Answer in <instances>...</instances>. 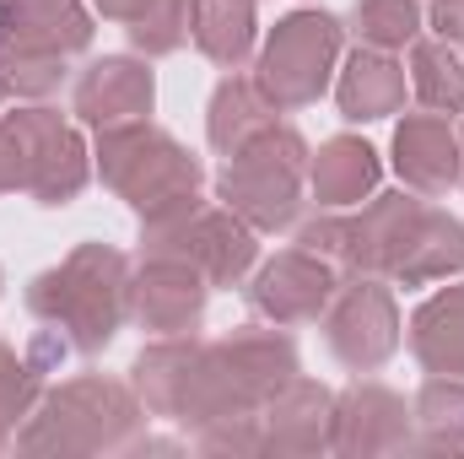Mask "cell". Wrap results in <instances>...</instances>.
I'll return each mask as SVG.
<instances>
[{
	"label": "cell",
	"instance_id": "cell-17",
	"mask_svg": "<svg viewBox=\"0 0 464 459\" xmlns=\"http://www.w3.org/2000/svg\"><path fill=\"white\" fill-rule=\"evenodd\" d=\"M378 179H383V162H378V151H372L362 135H335V141H324V146L308 157L314 200L330 206V211H346V206L372 200Z\"/></svg>",
	"mask_w": 464,
	"mask_h": 459
},
{
	"label": "cell",
	"instance_id": "cell-10",
	"mask_svg": "<svg viewBox=\"0 0 464 459\" xmlns=\"http://www.w3.org/2000/svg\"><path fill=\"white\" fill-rule=\"evenodd\" d=\"M324 341L351 373H372L400 351V308L383 276H346L324 308Z\"/></svg>",
	"mask_w": 464,
	"mask_h": 459
},
{
	"label": "cell",
	"instance_id": "cell-13",
	"mask_svg": "<svg viewBox=\"0 0 464 459\" xmlns=\"http://www.w3.org/2000/svg\"><path fill=\"white\" fill-rule=\"evenodd\" d=\"M416 411L383 389V384H351L346 395H335V449L330 454L372 459V454H405L416 438Z\"/></svg>",
	"mask_w": 464,
	"mask_h": 459
},
{
	"label": "cell",
	"instance_id": "cell-20",
	"mask_svg": "<svg viewBox=\"0 0 464 459\" xmlns=\"http://www.w3.org/2000/svg\"><path fill=\"white\" fill-rule=\"evenodd\" d=\"M276 103L265 98V87L254 82V76H222L217 82V93H211V109H206V135H211V146L232 157L243 141H254L259 130H270L276 124Z\"/></svg>",
	"mask_w": 464,
	"mask_h": 459
},
{
	"label": "cell",
	"instance_id": "cell-5",
	"mask_svg": "<svg viewBox=\"0 0 464 459\" xmlns=\"http://www.w3.org/2000/svg\"><path fill=\"white\" fill-rule=\"evenodd\" d=\"M308 157H314L308 141L276 119L270 130H259L227 157V168L217 173V200L254 232H286L303 206Z\"/></svg>",
	"mask_w": 464,
	"mask_h": 459
},
{
	"label": "cell",
	"instance_id": "cell-24",
	"mask_svg": "<svg viewBox=\"0 0 464 459\" xmlns=\"http://www.w3.org/2000/svg\"><path fill=\"white\" fill-rule=\"evenodd\" d=\"M411 87L421 109L432 114H464V60L443 38H416L411 44Z\"/></svg>",
	"mask_w": 464,
	"mask_h": 459
},
{
	"label": "cell",
	"instance_id": "cell-14",
	"mask_svg": "<svg viewBox=\"0 0 464 459\" xmlns=\"http://www.w3.org/2000/svg\"><path fill=\"white\" fill-rule=\"evenodd\" d=\"M330 449H335V395L297 373L259 411V454H330Z\"/></svg>",
	"mask_w": 464,
	"mask_h": 459
},
{
	"label": "cell",
	"instance_id": "cell-6",
	"mask_svg": "<svg viewBox=\"0 0 464 459\" xmlns=\"http://www.w3.org/2000/svg\"><path fill=\"white\" fill-rule=\"evenodd\" d=\"M92 44V11L82 0H11L0 5V82L22 98H49L65 82V60Z\"/></svg>",
	"mask_w": 464,
	"mask_h": 459
},
{
	"label": "cell",
	"instance_id": "cell-23",
	"mask_svg": "<svg viewBox=\"0 0 464 459\" xmlns=\"http://www.w3.org/2000/svg\"><path fill=\"white\" fill-rule=\"evenodd\" d=\"M416 427L421 438L411 449L427 454H464V378H443L432 373L416 395Z\"/></svg>",
	"mask_w": 464,
	"mask_h": 459
},
{
	"label": "cell",
	"instance_id": "cell-30",
	"mask_svg": "<svg viewBox=\"0 0 464 459\" xmlns=\"http://www.w3.org/2000/svg\"><path fill=\"white\" fill-rule=\"evenodd\" d=\"M92 5H98L109 22H135V16L146 11V0H92Z\"/></svg>",
	"mask_w": 464,
	"mask_h": 459
},
{
	"label": "cell",
	"instance_id": "cell-7",
	"mask_svg": "<svg viewBox=\"0 0 464 459\" xmlns=\"http://www.w3.org/2000/svg\"><path fill=\"white\" fill-rule=\"evenodd\" d=\"M341 38L346 27L330 11H292L270 27L265 49H259V71L254 82L265 87V98L286 114V109H308L324 98L335 60H341Z\"/></svg>",
	"mask_w": 464,
	"mask_h": 459
},
{
	"label": "cell",
	"instance_id": "cell-8",
	"mask_svg": "<svg viewBox=\"0 0 464 459\" xmlns=\"http://www.w3.org/2000/svg\"><path fill=\"white\" fill-rule=\"evenodd\" d=\"M140 254H157V259H184L189 270H200L211 287H237L254 259H259V243L254 228L243 217H232L227 206H189L168 222H140Z\"/></svg>",
	"mask_w": 464,
	"mask_h": 459
},
{
	"label": "cell",
	"instance_id": "cell-25",
	"mask_svg": "<svg viewBox=\"0 0 464 459\" xmlns=\"http://www.w3.org/2000/svg\"><path fill=\"white\" fill-rule=\"evenodd\" d=\"M351 33L367 49H405L421 38V5L416 0H356L351 5Z\"/></svg>",
	"mask_w": 464,
	"mask_h": 459
},
{
	"label": "cell",
	"instance_id": "cell-26",
	"mask_svg": "<svg viewBox=\"0 0 464 459\" xmlns=\"http://www.w3.org/2000/svg\"><path fill=\"white\" fill-rule=\"evenodd\" d=\"M195 38V0H146V11L130 22V44L140 54H173Z\"/></svg>",
	"mask_w": 464,
	"mask_h": 459
},
{
	"label": "cell",
	"instance_id": "cell-15",
	"mask_svg": "<svg viewBox=\"0 0 464 459\" xmlns=\"http://www.w3.org/2000/svg\"><path fill=\"white\" fill-rule=\"evenodd\" d=\"M394 173L416 195H449L464 179V141L443 114H405L394 124Z\"/></svg>",
	"mask_w": 464,
	"mask_h": 459
},
{
	"label": "cell",
	"instance_id": "cell-28",
	"mask_svg": "<svg viewBox=\"0 0 464 459\" xmlns=\"http://www.w3.org/2000/svg\"><path fill=\"white\" fill-rule=\"evenodd\" d=\"M427 27H432L443 44H464V0H432Z\"/></svg>",
	"mask_w": 464,
	"mask_h": 459
},
{
	"label": "cell",
	"instance_id": "cell-9",
	"mask_svg": "<svg viewBox=\"0 0 464 459\" xmlns=\"http://www.w3.org/2000/svg\"><path fill=\"white\" fill-rule=\"evenodd\" d=\"M16 135V157H22V195H33L38 206H71L87 190L92 173V151L82 141L76 124L54 114V109H16L5 114Z\"/></svg>",
	"mask_w": 464,
	"mask_h": 459
},
{
	"label": "cell",
	"instance_id": "cell-1",
	"mask_svg": "<svg viewBox=\"0 0 464 459\" xmlns=\"http://www.w3.org/2000/svg\"><path fill=\"white\" fill-rule=\"evenodd\" d=\"M297 346L276 330H237L227 341H195V336H162L146 346L130 367L135 395L146 416H168L189 433L259 416L276 389L297 378Z\"/></svg>",
	"mask_w": 464,
	"mask_h": 459
},
{
	"label": "cell",
	"instance_id": "cell-22",
	"mask_svg": "<svg viewBox=\"0 0 464 459\" xmlns=\"http://www.w3.org/2000/svg\"><path fill=\"white\" fill-rule=\"evenodd\" d=\"M259 0H195V44L211 65L222 71H243L259 38Z\"/></svg>",
	"mask_w": 464,
	"mask_h": 459
},
{
	"label": "cell",
	"instance_id": "cell-27",
	"mask_svg": "<svg viewBox=\"0 0 464 459\" xmlns=\"http://www.w3.org/2000/svg\"><path fill=\"white\" fill-rule=\"evenodd\" d=\"M38 367L33 362H22L11 346L0 341V427L5 433H16V422L38 405Z\"/></svg>",
	"mask_w": 464,
	"mask_h": 459
},
{
	"label": "cell",
	"instance_id": "cell-11",
	"mask_svg": "<svg viewBox=\"0 0 464 459\" xmlns=\"http://www.w3.org/2000/svg\"><path fill=\"white\" fill-rule=\"evenodd\" d=\"M335 287H341V270L330 259H319L308 249H286V254L259 265V276L248 287V308L265 325H281V330L286 325H314V319H324Z\"/></svg>",
	"mask_w": 464,
	"mask_h": 459
},
{
	"label": "cell",
	"instance_id": "cell-34",
	"mask_svg": "<svg viewBox=\"0 0 464 459\" xmlns=\"http://www.w3.org/2000/svg\"><path fill=\"white\" fill-rule=\"evenodd\" d=\"M459 141H464V135H459Z\"/></svg>",
	"mask_w": 464,
	"mask_h": 459
},
{
	"label": "cell",
	"instance_id": "cell-4",
	"mask_svg": "<svg viewBox=\"0 0 464 459\" xmlns=\"http://www.w3.org/2000/svg\"><path fill=\"white\" fill-rule=\"evenodd\" d=\"M92 157H98L103 184L140 222H168V217L200 206V184H206L200 157H189V146H179L151 119L98 130V151Z\"/></svg>",
	"mask_w": 464,
	"mask_h": 459
},
{
	"label": "cell",
	"instance_id": "cell-19",
	"mask_svg": "<svg viewBox=\"0 0 464 459\" xmlns=\"http://www.w3.org/2000/svg\"><path fill=\"white\" fill-rule=\"evenodd\" d=\"M411 351L427 373L464 378V287L432 292L416 314H411Z\"/></svg>",
	"mask_w": 464,
	"mask_h": 459
},
{
	"label": "cell",
	"instance_id": "cell-32",
	"mask_svg": "<svg viewBox=\"0 0 464 459\" xmlns=\"http://www.w3.org/2000/svg\"><path fill=\"white\" fill-rule=\"evenodd\" d=\"M0 103H5V82H0Z\"/></svg>",
	"mask_w": 464,
	"mask_h": 459
},
{
	"label": "cell",
	"instance_id": "cell-12",
	"mask_svg": "<svg viewBox=\"0 0 464 459\" xmlns=\"http://www.w3.org/2000/svg\"><path fill=\"white\" fill-rule=\"evenodd\" d=\"M206 292H211V281L200 270H189L184 259L140 254V270L130 276V314L151 336H195V325L206 314Z\"/></svg>",
	"mask_w": 464,
	"mask_h": 459
},
{
	"label": "cell",
	"instance_id": "cell-21",
	"mask_svg": "<svg viewBox=\"0 0 464 459\" xmlns=\"http://www.w3.org/2000/svg\"><path fill=\"white\" fill-rule=\"evenodd\" d=\"M459 270H464V222L438 211V206H427L416 232H411V249H405L394 281L400 287H432V281H449Z\"/></svg>",
	"mask_w": 464,
	"mask_h": 459
},
{
	"label": "cell",
	"instance_id": "cell-2",
	"mask_svg": "<svg viewBox=\"0 0 464 459\" xmlns=\"http://www.w3.org/2000/svg\"><path fill=\"white\" fill-rule=\"evenodd\" d=\"M27 308H33V319L60 330V341L71 351L92 356L114 341L130 314V259L109 243H82L54 270L33 276Z\"/></svg>",
	"mask_w": 464,
	"mask_h": 459
},
{
	"label": "cell",
	"instance_id": "cell-3",
	"mask_svg": "<svg viewBox=\"0 0 464 459\" xmlns=\"http://www.w3.org/2000/svg\"><path fill=\"white\" fill-rule=\"evenodd\" d=\"M146 433V405L135 389L114 378H71L27 411V427L16 433L22 454H135Z\"/></svg>",
	"mask_w": 464,
	"mask_h": 459
},
{
	"label": "cell",
	"instance_id": "cell-16",
	"mask_svg": "<svg viewBox=\"0 0 464 459\" xmlns=\"http://www.w3.org/2000/svg\"><path fill=\"white\" fill-rule=\"evenodd\" d=\"M157 103V82L140 60L130 54H103L82 71L76 82V119L92 130H114V124H135L151 114Z\"/></svg>",
	"mask_w": 464,
	"mask_h": 459
},
{
	"label": "cell",
	"instance_id": "cell-29",
	"mask_svg": "<svg viewBox=\"0 0 464 459\" xmlns=\"http://www.w3.org/2000/svg\"><path fill=\"white\" fill-rule=\"evenodd\" d=\"M11 190H22V157H16L11 124L0 119V195H11Z\"/></svg>",
	"mask_w": 464,
	"mask_h": 459
},
{
	"label": "cell",
	"instance_id": "cell-33",
	"mask_svg": "<svg viewBox=\"0 0 464 459\" xmlns=\"http://www.w3.org/2000/svg\"><path fill=\"white\" fill-rule=\"evenodd\" d=\"M0 5H11V0H0Z\"/></svg>",
	"mask_w": 464,
	"mask_h": 459
},
{
	"label": "cell",
	"instance_id": "cell-18",
	"mask_svg": "<svg viewBox=\"0 0 464 459\" xmlns=\"http://www.w3.org/2000/svg\"><path fill=\"white\" fill-rule=\"evenodd\" d=\"M335 98H341V114L351 124H372V119H389L405 109V65L389 54V49H356L335 82Z\"/></svg>",
	"mask_w": 464,
	"mask_h": 459
},
{
	"label": "cell",
	"instance_id": "cell-31",
	"mask_svg": "<svg viewBox=\"0 0 464 459\" xmlns=\"http://www.w3.org/2000/svg\"><path fill=\"white\" fill-rule=\"evenodd\" d=\"M5 444H11V433H5V427H0V449H5Z\"/></svg>",
	"mask_w": 464,
	"mask_h": 459
}]
</instances>
